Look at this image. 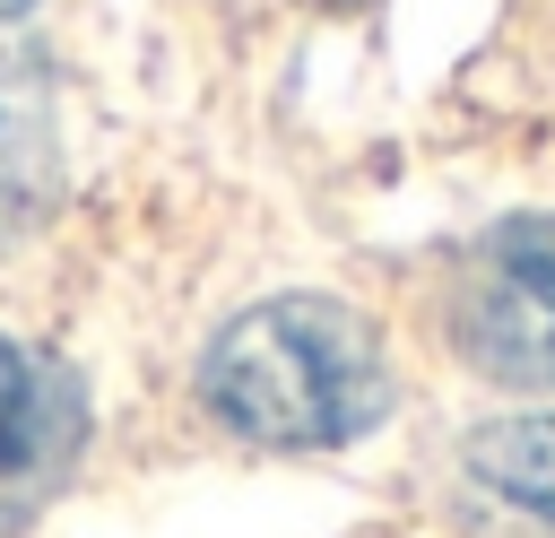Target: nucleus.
Returning <instances> with one entry per match:
<instances>
[{
    "label": "nucleus",
    "mask_w": 555,
    "mask_h": 538,
    "mask_svg": "<svg viewBox=\"0 0 555 538\" xmlns=\"http://www.w3.org/2000/svg\"><path fill=\"white\" fill-rule=\"evenodd\" d=\"M390 347L347 295H269L199 356V408L260 451H347L390 417Z\"/></svg>",
    "instance_id": "nucleus-1"
},
{
    "label": "nucleus",
    "mask_w": 555,
    "mask_h": 538,
    "mask_svg": "<svg viewBox=\"0 0 555 538\" xmlns=\"http://www.w3.org/2000/svg\"><path fill=\"white\" fill-rule=\"evenodd\" d=\"M442 330L468 373L503 390H555V208L503 217L451 260Z\"/></svg>",
    "instance_id": "nucleus-2"
},
{
    "label": "nucleus",
    "mask_w": 555,
    "mask_h": 538,
    "mask_svg": "<svg viewBox=\"0 0 555 538\" xmlns=\"http://www.w3.org/2000/svg\"><path fill=\"white\" fill-rule=\"evenodd\" d=\"M87 443V390L69 364L0 338V538H17Z\"/></svg>",
    "instance_id": "nucleus-3"
},
{
    "label": "nucleus",
    "mask_w": 555,
    "mask_h": 538,
    "mask_svg": "<svg viewBox=\"0 0 555 538\" xmlns=\"http://www.w3.org/2000/svg\"><path fill=\"white\" fill-rule=\"evenodd\" d=\"M43 191H52V95H43V61L0 35V234L35 226Z\"/></svg>",
    "instance_id": "nucleus-4"
},
{
    "label": "nucleus",
    "mask_w": 555,
    "mask_h": 538,
    "mask_svg": "<svg viewBox=\"0 0 555 538\" xmlns=\"http://www.w3.org/2000/svg\"><path fill=\"white\" fill-rule=\"evenodd\" d=\"M460 469L503 512L555 529V417H494V425H477L468 451H460Z\"/></svg>",
    "instance_id": "nucleus-5"
},
{
    "label": "nucleus",
    "mask_w": 555,
    "mask_h": 538,
    "mask_svg": "<svg viewBox=\"0 0 555 538\" xmlns=\"http://www.w3.org/2000/svg\"><path fill=\"white\" fill-rule=\"evenodd\" d=\"M26 9H35V0H0V26H9V17H26Z\"/></svg>",
    "instance_id": "nucleus-6"
}]
</instances>
